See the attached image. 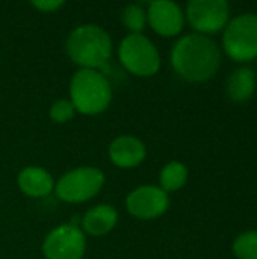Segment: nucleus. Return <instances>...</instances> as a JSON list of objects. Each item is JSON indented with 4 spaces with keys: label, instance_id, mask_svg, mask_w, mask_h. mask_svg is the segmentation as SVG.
Segmentation results:
<instances>
[{
    "label": "nucleus",
    "instance_id": "nucleus-3",
    "mask_svg": "<svg viewBox=\"0 0 257 259\" xmlns=\"http://www.w3.org/2000/svg\"><path fill=\"white\" fill-rule=\"evenodd\" d=\"M70 102L76 112L98 115L112 102V87L108 77L98 70L79 68L70 80Z\"/></svg>",
    "mask_w": 257,
    "mask_h": 259
},
{
    "label": "nucleus",
    "instance_id": "nucleus-7",
    "mask_svg": "<svg viewBox=\"0 0 257 259\" xmlns=\"http://www.w3.org/2000/svg\"><path fill=\"white\" fill-rule=\"evenodd\" d=\"M86 252V237L83 231L71 223L56 226L42 241L45 259H82Z\"/></svg>",
    "mask_w": 257,
    "mask_h": 259
},
{
    "label": "nucleus",
    "instance_id": "nucleus-15",
    "mask_svg": "<svg viewBox=\"0 0 257 259\" xmlns=\"http://www.w3.org/2000/svg\"><path fill=\"white\" fill-rule=\"evenodd\" d=\"M188 181V168L183 162L179 161H171L168 162L159 175V184L161 188L168 194L173 191L180 190L182 187H185Z\"/></svg>",
    "mask_w": 257,
    "mask_h": 259
},
{
    "label": "nucleus",
    "instance_id": "nucleus-5",
    "mask_svg": "<svg viewBox=\"0 0 257 259\" xmlns=\"http://www.w3.org/2000/svg\"><path fill=\"white\" fill-rule=\"evenodd\" d=\"M123 67L139 77L155 76L161 68V55L156 46L142 33H129L118 47Z\"/></svg>",
    "mask_w": 257,
    "mask_h": 259
},
{
    "label": "nucleus",
    "instance_id": "nucleus-11",
    "mask_svg": "<svg viewBox=\"0 0 257 259\" xmlns=\"http://www.w3.org/2000/svg\"><path fill=\"white\" fill-rule=\"evenodd\" d=\"M111 162L120 168H135L144 162L147 156L145 144L132 135H121L111 141L108 147Z\"/></svg>",
    "mask_w": 257,
    "mask_h": 259
},
{
    "label": "nucleus",
    "instance_id": "nucleus-6",
    "mask_svg": "<svg viewBox=\"0 0 257 259\" xmlns=\"http://www.w3.org/2000/svg\"><path fill=\"white\" fill-rule=\"evenodd\" d=\"M223 46L235 61H251L257 58V14H242L227 23Z\"/></svg>",
    "mask_w": 257,
    "mask_h": 259
},
{
    "label": "nucleus",
    "instance_id": "nucleus-14",
    "mask_svg": "<svg viewBox=\"0 0 257 259\" xmlns=\"http://www.w3.org/2000/svg\"><path fill=\"white\" fill-rule=\"evenodd\" d=\"M256 90V74L251 68L242 67L235 70L227 80V94L233 102H244Z\"/></svg>",
    "mask_w": 257,
    "mask_h": 259
},
{
    "label": "nucleus",
    "instance_id": "nucleus-12",
    "mask_svg": "<svg viewBox=\"0 0 257 259\" xmlns=\"http://www.w3.org/2000/svg\"><path fill=\"white\" fill-rule=\"evenodd\" d=\"M17 184L20 191L27 197L41 199L48 196L55 190L56 182L45 168L38 165H29L18 173Z\"/></svg>",
    "mask_w": 257,
    "mask_h": 259
},
{
    "label": "nucleus",
    "instance_id": "nucleus-18",
    "mask_svg": "<svg viewBox=\"0 0 257 259\" xmlns=\"http://www.w3.org/2000/svg\"><path fill=\"white\" fill-rule=\"evenodd\" d=\"M50 118L58 123V124H62V123H67L70 121L74 114H76V109L73 106V103L70 102V99H59L56 100L52 106H50Z\"/></svg>",
    "mask_w": 257,
    "mask_h": 259
},
{
    "label": "nucleus",
    "instance_id": "nucleus-16",
    "mask_svg": "<svg viewBox=\"0 0 257 259\" xmlns=\"http://www.w3.org/2000/svg\"><path fill=\"white\" fill-rule=\"evenodd\" d=\"M121 21L130 33H141L147 24V12L136 3L127 5L121 12Z\"/></svg>",
    "mask_w": 257,
    "mask_h": 259
},
{
    "label": "nucleus",
    "instance_id": "nucleus-4",
    "mask_svg": "<svg viewBox=\"0 0 257 259\" xmlns=\"http://www.w3.org/2000/svg\"><path fill=\"white\" fill-rule=\"evenodd\" d=\"M105 173L91 165L77 167L65 173L56 184V197L65 203H83L94 199L103 188Z\"/></svg>",
    "mask_w": 257,
    "mask_h": 259
},
{
    "label": "nucleus",
    "instance_id": "nucleus-1",
    "mask_svg": "<svg viewBox=\"0 0 257 259\" xmlns=\"http://www.w3.org/2000/svg\"><path fill=\"white\" fill-rule=\"evenodd\" d=\"M221 64L217 42L201 33H189L177 39L171 50L174 71L189 82H204L214 77Z\"/></svg>",
    "mask_w": 257,
    "mask_h": 259
},
{
    "label": "nucleus",
    "instance_id": "nucleus-13",
    "mask_svg": "<svg viewBox=\"0 0 257 259\" xmlns=\"http://www.w3.org/2000/svg\"><path fill=\"white\" fill-rule=\"evenodd\" d=\"M118 223V211L112 205H97L88 209L82 219L80 229L91 237H103L114 231Z\"/></svg>",
    "mask_w": 257,
    "mask_h": 259
},
{
    "label": "nucleus",
    "instance_id": "nucleus-9",
    "mask_svg": "<svg viewBox=\"0 0 257 259\" xmlns=\"http://www.w3.org/2000/svg\"><path fill=\"white\" fill-rule=\"evenodd\" d=\"M168 194L156 185H142L132 190L126 197V208L138 220H155L167 212Z\"/></svg>",
    "mask_w": 257,
    "mask_h": 259
},
{
    "label": "nucleus",
    "instance_id": "nucleus-2",
    "mask_svg": "<svg viewBox=\"0 0 257 259\" xmlns=\"http://www.w3.org/2000/svg\"><path fill=\"white\" fill-rule=\"evenodd\" d=\"M67 55L80 68L98 70L108 67L112 56V39L109 33L95 26L83 24L73 29L67 38Z\"/></svg>",
    "mask_w": 257,
    "mask_h": 259
},
{
    "label": "nucleus",
    "instance_id": "nucleus-17",
    "mask_svg": "<svg viewBox=\"0 0 257 259\" xmlns=\"http://www.w3.org/2000/svg\"><path fill=\"white\" fill-rule=\"evenodd\" d=\"M233 255L238 259H257V231H248L233 241Z\"/></svg>",
    "mask_w": 257,
    "mask_h": 259
},
{
    "label": "nucleus",
    "instance_id": "nucleus-8",
    "mask_svg": "<svg viewBox=\"0 0 257 259\" xmlns=\"http://www.w3.org/2000/svg\"><path fill=\"white\" fill-rule=\"evenodd\" d=\"M230 6L226 0H191L186 6L189 24L201 35L221 30L229 21Z\"/></svg>",
    "mask_w": 257,
    "mask_h": 259
},
{
    "label": "nucleus",
    "instance_id": "nucleus-10",
    "mask_svg": "<svg viewBox=\"0 0 257 259\" xmlns=\"http://www.w3.org/2000/svg\"><path fill=\"white\" fill-rule=\"evenodd\" d=\"M147 23L161 36H174L180 33L185 24L182 8L170 0H158L148 3Z\"/></svg>",
    "mask_w": 257,
    "mask_h": 259
},
{
    "label": "nucleus",
    "instance_id": "nucleus-19",
    "mask_svg": "<svg viewBox=\"0 0 257 259\" xmlns=\"http://www.w3.org/2000/svg\"><path fill=\"white\" fill-rule=\"evenodd\" d=\"M30 5L41 12H56L58 9H61L64 6V2H61V0H38V2H32Z\"/></svg>",
    "mask_w": 257,
    "mask_h": 259
}]
</instances>
